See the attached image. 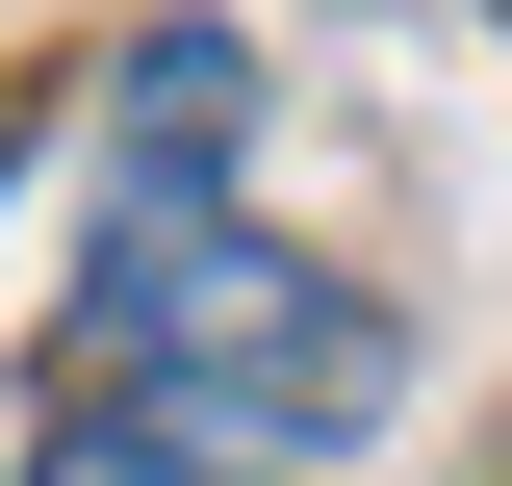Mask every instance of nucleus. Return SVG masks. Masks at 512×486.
Listing matches in <instances>:
<instances>
[{"instance_id":"obj_1","label":"nucleus","mask_w":512,"mask_h":486,"mask_svg":"<svg viewBox=\"0 0 512 486\" xmlns=\"http://www.w3.org/2000/svg\"><path fill=\"white\" fill-rule=\"evenodd\" d=\"M384 384H410V333H384L333 256L231 231V205H103V256H77V410L308 461V435H384Z\"/></svg>"},{"instance_id":"obj_3","label":"nucleus","mask_w":512,"mask_h":486,"mask_svg":"<svg viewBox=\"0 0 512 486\" xmlns=\"http://www.w3.org/2000/svg\"><path fill=\"white\" fill-rule=\"evenodd\" d=\"M26 486H231V435H154V410H77Z\"/></svg>"},{"instance_id":"obj_2","label":"nucleus","mask_w":512,"mask_h":486,"mask_svg":"<svg viewBox=\"0 0 512 486\" xmlns=\"http://www.w3.org/2000/svg\"><path fill=\"white\" fill-rule=\"evenodd\" d=\"M103 154H128V205L231 180V154H256V26H128V77H103Z\"/></svg>"}]
</instances>
